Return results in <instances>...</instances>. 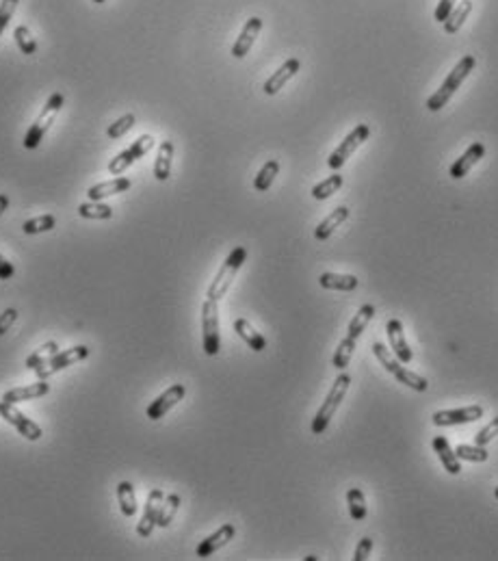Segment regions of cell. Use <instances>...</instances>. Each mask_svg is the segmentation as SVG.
Wrapping results in <instances>:
<instances>
[{
    "instance_id": "34",
    "label": "cell",
    "mask_w": 498,
    "mask_h": 561,
    "mask_svg": "<svg viewBox=\"0 0 498 561\" xmlns=\"http://www.w3.org/2000/svg\"><path fill=\"white\" fill-rule=\"evenodd\" d=\"M355 345H358V338H351V336H347L340 345H338V349H336V354H334V366L338 369V371H344L347 366H349V362H351V356H353V352H355Z\"/></svg>"
},
{
    "instance_id": "20",
    "label": "cell",
    "mask_w": 498,
    "mask_h": 561,
    "mask_svg": "<svg viewBox=\"0 0 498 561\" xmlns=\"http://www.w3.org/2000/svg\"><path fill=\"white\" fill-rule=\"evenodd\" d=\"M50 393V383L40 379L37 383H30V386H24V388H11L5 393L3 401H9V403H22V401H28V399H37V397H44Z\"/></svg>"
},
{
    "instance_id": "9",
    "label": "cell",
    "mask_w": 498,
    "mask_h": 561,
    "mask_svg": "<svg viewBox=\"0 0 498 561\" xmlns=\"http://www.w3.org/2000/svg\"><path fill=\"white\" fill-rule=\"evenodd\" d=\"M87 356H89V349H87L85 345H76V347H72V349H65V352H57L46 364H42L35 373H37L40 379H48V377L57 375L59 371H63V369H67V366H72V364L85 360Z\"/></svg>"
},
{
    "instance_id": "29",
    "label": "cell",
    "mask_w": 498,
    "mask_h": 561,
    "mask_svg": "<svg viewBox=\"0 0 498 561\" xmlns=\"http://www.w3.org/2000/svg\"><path fill=\"white\" fill-rule=\"evenodd\" d=\"M277 173H279V163H277L275 158L267 161V163L260 167L258 176L254 178V189H256L258 193H265V191H269Z\"/></svg>"
},
{
    "instance_id": "27",
    "label": "cell",
    "mask_w": 498,
    "mask_h": 561,
    "mask_svg": "<svg viewBox=\"0 0 498 561\" xmlns=\"http://www.w3.org/2000/svg\"><path fill=\"white\" fill-rule=\"evenodd\" d=\"M373 317H375V306H373V303H364V306L358 310V314H355V317L351 319L349 330H347V336H351V338H360V334L369 328V323H371Z\"/></svg>"
},
{
    "instance_id": "43",
    "label": "cell",
    "mask_w": 498,
    "mask_h": 561,
    "mask_svg": "<svg viewBox=\"0 0 498 561\" xmlns=\"http://www.w3.org/2000/svg\"><path fill=\"white\" fill-rule=\"evenodd\" d=\"M371 550H373V540L371 538H362L358 548H355L353 561H366L371 557Z\"/></svg>"
},
{
    "instance_id": "4",
    "label": "cell",
    "mask_w": 498,
    "mask_h": 561,
    "mask_svg": "<svg viewBox=\"0 0 498 561\" xmlns=\"http://www.w3.org/2000/svg\"><path fill=\"white\" fill-rule=\"evenodd\" d=\"M63 102H65V98H63V93H52L50 98H48V102H46V107L42 109V113L37 115V120H35L33 124H30V128L26 130V134H24V141H22V146L26 148V150H35L37 148L42 141H44V137H46V132H48V128L52 126V122H54V117L59 115V111L63 109Z\"/></svg>"
},
{
    "instance_id": "46",
    "label": "cell",
    "mask_w": 498,
    "mask_h": 561,
    "mask_svg": "<svg viewBox=\"0 0 498 561\" xmlns=\"http://www.w3.org/2000/svg\"><path fill=\"white\" fill-rule=\"evenodd\" d=\"M7 208H9V195L7 193H0V217L5 215Z\"/></svg>"
},
{
    "instance_id": "32",
    "label": "cell",
    "mask_w": 498,
    "mask_h": 561,
    "mask_svg": "<svg viewBox=\"0 0 498 561\" xmlns=\"http://www.w3.org/2000/svg\"><path fill=\"white\" fill-rule=\"evenodd\" d=\"M347 505H349V514L353 520H364L366 518V499L364 492L360 487H351L347 492Z\"/></svg>"
},
{
    "instance_id": "2",
    "label": "cell",
    "mask_w": 498,
    "mask_h": 561,
    "mask_svg": "<svg viewBox=\"0 0 498 561\" xmlns=\"http://www.w3.org/2000/svg\"><path fill=\"white\" fill-rule=\"evenodd\" d=\"M349 386H351V377L347 373H340L334 379V383H332V388H330L323 405L318 407L316 416L312 418V434L314 436H321L330 427V420L334 418L336 410L340 407V403H342V399H344V395L349 391Z\"/></svg>"
},
{
    "instance_id": "8",
    "label": "cell",
    "mask_w": 498,
    "mask_h": 561,
    "mask_svg": "<svg viewBox=\"0 0 498 561\" xmlns=\"http://www.w3.org/2000/svg\"><path fill=\"white\" fill-rule=\"evenodd\" d=\"M154 148V137L152 134H141L137 141H132L130 148H126L124 152H120L111 163H109V171L113 176H122V173L139 158H144L150 150Z\"/></svg>"
},
{
    "instance_id": "39",
    "label": "cell",
    "mask_w": 498,
    "mask_h": 561,
    "mask_svg": "<svg viewBox=\"0 0 498 561\" xmlns=\"http://www.w3.org/2000/svg\"><path fill=\"white\" fill-rule=\"evenodd\" d=\"M134 124H137L134 115L126 113V115H122L120 120H115L109 128H106V134H109V139H122L128 130H132Z\"/></svg>"
},
{
    "instance_id": "47",
    "label": "cell",
    "mask_w": 498,
    "mask_h": 561,
    "mask_svg": "<svg viewBox=\"0 0 498 561\" xmlns=\"http://www.w3.org/2000/svg\"><path fill=\"white\" fill-rule=\"evenodd\" d=\"M91 3H95V5H102V3H106V0H91Z\"/></svg>"
},
{
    "instance_id": "33",
    "label": "cell",
    "mask_w": 498,
    "mask_h": 561,
    "mask_svg": "<svg viewBox=\"0 0 498 561\" xmlns=\"http://www.w3.org/2000/svg\"><path fill=\"white\" fill-rule=\"evenodd\" d=\"M344 178L340 176V173H332L330 178H325L323 183H318L314 189H312V197L314 199H328L332 197L334 193H338V189L342 187Z\"/></svg>"
},
{
    "instance_id": "40",
    "label": "cell",
    "mask_w": 498,
    "mask_h": 561,
    "mask_svg": "<svg viewBox=\"0 0 498 561\" xmlns=\"http://www.w3.org/2000/svg\"><path fill=\"white\" fill-rule=\"evenodd\" d=\"M18 3H20V0H0V35H3L5 28L9 26Z\"/></svg>"
},
{
    "instance_id": "35",
    "label": "cell",
    "mask_w": 498,
    "mask_h": 561,
    "mask_svg": "<svg viewBox=\"0 0 498 561\" xmlns=\"http://www.w3.org/2000/svg\"><path fill=\"white\" fill-rule=\"evenodd\" d=\"M178 507H180V497H178V495H169V497L163 501V505H161L156 527L167 529L169 524H171V520H173V516H175V511H178Z\"/></svg>"
},
{
    "instance_id": "14",
    "label": "cell",
    "mask_w": 498,
    "mask_h": 561,
    "mask_svg": "<svg viewBox=\"0 0 498 561\" xmlns=\"http://www.w3.org/2000/svg\"><path fill=\"white\" fill-rule=\"evenodd\" d=\"M260 30H262V20H260L258 16L249 18V20L243 24V30L238 33V37H236V42H234V46H232V57H234V59H245L247 52L252 50V46H254L256 37L260 35Z\"/></svg>"
},
{
    "instance_id": "5",
    "label": "cell",
    "mask_w": 498,
    "mask_h": 561,
    "mask_svg": "<svg viewBox=\"0 0 498 561\" xmlns=\"http://www.w3.org/2000/svg\"><path fill=\"white\" fill-rule=\"evenodd\" d=\"M373 354L388 373H393L399 379V383H405L407 388H412L416 393H424L427 388H429V381L420 375H416V373H412L410 369H405L403 362H399V358L395 354H390L381 342H373Z\"/></svg>"
},
{
    "instance_id": "15",
    "label": "cell",
    "mask_w": 498,
    "mask_h": 561,
    "mask_svg": "<svg viewBox=\"0 0 498 561\" xmlns=\"http://www.w3.org/2000/svg\"><path fill=\"white\" fill-rule=\"evenodd\" d=\"M386 334H388L390 347H393V354L399 358V362L410 364V362L414 360V352H412L410 345H407V340H405L403 323H401L399 319H390L388 325H386Z\"/></svg>"
},
{
    "instance_id": "26",
    "label": "cell",
    "mask_w": 498,
    "mask_h": 561,
    "mask_svg": "<svg viewBox=\"0 0 498 561\" xmlns=\"http://www.w3.org/2000/svg\"><path fill=\"white\" fill-rule=\"evenodd\" d=\"M171 158H173V144L171 141H163L154 161V178L165 183L171 176Z\"/></svg>"
},
{
    "instance_id": "30",
    "label": "cell",
    "mask_w": 498,
    "mask_h": 561,
    "mask_svg": "<svg viewBox=\"0 0 498 561\" xmlns=\"http://www.w3.org/2000/svg\"><path fill=\"white\" fill-rule=\"evenodd\" d=\"M117 501L122 507V514L132 518L137 514V497H134V485L130 481H122L117 485Z\"/></svg>"
},
{
    "instance_id": "11",
    "label": "cell",
    "mask_w": 498,
    "mask_h": 561,
    "mask_svg": "<svg viewBox=\"0 0 498 561\" xmlns=\"http://www.w3.org/2000/svg\"><path fill=\"white\" fill-rule=\"evenodd\" d=\"M483 416L481 405H468V407H459V410H442L432 416V423L436 427H453V425H466L475 423Z\"/></svg>"
},
{
    "instance_id": "36",
    "label": "cell",
    "mask_w": 498,
    "mask_h": 561,
    "mask_svg": "<svg viewBox=\"0 0 498 561\" xmlns=\"http://www.w3.org/2000/svg\"><path fill=\"white\" fill-rule=\"evenodd\" d=\"M13 40H16V44H18V48H20L22 54H35V52H37V42H35V37H33V33L28 30V26H24V24L16 26Z\"/></svg>"
},
{
    "instance_id": "21",
    "label": "cell",
    "mask_w": 498,
    "mask_h": 561,
    "mask_svg": "<svg viewBox=\"0 0 498 561\" xmlns=\"http://www.w3.org/2000/svg\"><path fill=\"white\" fill-rule=\"evenodd\" d=\"M434 451L438 453V458L448 475H459L461 473V460L455 455V449H451L448 440L444 436L434 438Z\"/></svg>"
},
{
    "instance_id": "37",
    "label": "cell",
    "mask_w": 498,
    "mask_h": 561,
    "mask_svg": "<svg viewBox=\"0 0 498 561\" xmlns=\"http://www.w3.org/2000/svg\"><path fill=\"white\" fill-rule=\"evenodd\" d=\"M455 455L459 460H464V462H487V458H490L487 449L479 446V444H475V446L459 444V446H455Z\"/></svg>"
},
{
    "instance_id": "45",
    "label": "cell",
    "mask_w": 498,
    "mask_h": 561,
    "mask_svg": "<svg viewBox=\"0 0 498 561\" xmlns=\"http://www.w3.org/2000/svg\"><path fill=\"white\" fill-rule=\"evenodd\" d=\"M16 275V267L0 254V279H11Z\"/></svg>"
},
{
    "instance_id": "6",
    "label": "cell",
    "mask_w": 498,
    "mask_h": 561,
    "mask_svg": "<svg viewBox=\"0 0 498 561\" xmlns=\"http://www.w3.org/2000/svg\"><path fill=\"white\" fill-rule=\"evenodd\" d=\"M202 338H204V354L217 356L221 349V336H219V308L217 301L206 297L202 303Z\"/></svg>"
},
{
    "instance_id": "13",
    "label": "cell",
    "mask_w": 498,
    "mask_h": 561,
    "mask_svg": "<svg viewBox=\"0 0 498 561\" xmlns=\"http://www.w3.org/2000/svg\"><path fill=\"white\" fill-rule=\"evenodd\" d=\"M165 501V495L163 490H152L148 495V501H146V509H144V516H141L139 524H137V533L141 538H150L154 527H156V520H158V511H161V505Z\"/></svg>"
},
{
    "instance_id": "10",
    "label": "cell",
    "mask_w": 498,
    "mask_h": 561,
    "mask_svg": "<svg viewBox=\"0 0 498 561\" xmlns=\"http://www.w3.org/2000/svg\"><path fill=\"white\" fill-rule=\"evenodd\" d=\"M0 416H3L7 423H11L18 432H20V436H24L26 440H40L42 436H44V432H42V427L37 425V423H33L30 418H26L18 407H16V403H9V401H0Z\"/></svg>"
},
{
    "instance_id": "41",
    "label": "cell",
    "mask_w": 498,
    "mask_h": 561,
    "mask_svg": "<svg viewBox=\"0 0 498 561\" xmlns=\"http://www.w3.org/2000/svg\"><path fill=\"white\" fill-rule=\"evenodd\" d=\"M498 436V416L492 420V423H487L477 436H475V444H479V446H485L487 442H492L494 438Z\"/></svg>"
},
{
    "instance_id": "38",
    "label": "cell",
    "mask_w": 498,
    "mask_h": 561,
    "mask_svg": "<svg viewBox=\"0 0 498 561\" xmlns=\"http://www.w3.org/2000/svg\"><path fill=\"white\" fill-rule=\"evenodd\" d=\"M57 226V219L54 215H42V217H35V219H28L22 224V230L26 234H40V232H48Z\"/></svg>"
},
{
    "instance_id": "42",
    "label": "cell",
    "mask_w": 498,
    "mask_h": 561,
    "mask_svg": "<svg viewBox=\"0 0 498 561\" xmlns=\"http://www.w3.org/2000/svg\"><path fill=\"white\" fill-rule=\"evenodd\" d=\"M16 319H18V310L16 308H7L3 314H0V336L7 334L11 330V325L16 323Z\"/></svg>"
},
{
    "instance_id": "18",
    "label": "cell",
    "mask_w": 498,
    "mask_h": 561,
    "mask_svg": "<svg viewBox=\"0 0 498 561\" xmlns=\"http://www.w3.org/2000/svg\"><path fill=\"white\" fill-rule=\"evenodd\" d=\"M485 156V146L481 144V141H477V144H473L464 154H461L453 165H451V178L453 180H461L464 176H468V171L481 161Z\"/></svg>"
},
{
    "instance_id": "12",
    "label": "cell",
    "mask_w": 498,
    "mask_h": 561,
    "mask_svg": "<svg viewBox=\"0 0 498 561\" xmlns=\"http://www.w3.org/2000/svg\"><path fill=\"white\" fill-rule=\"evenodd\" d=\"M185 395H187L185 383H173V386H169V388H167L158 399H154V401L148 405V410H146L148 418H150V420H161V418L173 407V405H178V403H180V401L185 399Z\"/></svg>"
},
{
    "instance_id": "31",
    "label": "cell",
    "mask_w": 498,
    "mask_h": 561,
    "mask_svg": "<svg viewBox=\"0 0 498 561\" xmlns=\"http://www.w3.org/2000/svg\"><path fill=\"white\" fill-rule=\"evenodd\" d=\"M79 215L83 219H111L113 217V208L109 204L102 202H85L79 206Z\"/></svg>"
},
{
    "instance_id": "44",
    "label": "cell",
    "mask_w": 498,
    "mask_h": 561,
    "mask_svg": "<svg viewBox=\"0 0 498 561\" xmlns=\"http://www.w3.org/2000/svg\"><path fill=\"white\" fill-rule=\"evenodd\" d=\"M455 5H457V0H440L438 7H436V11H434V18H436L438 22H444L446 16L451 13V9H453Z\"/></svg>"
},
{
    "instance_id": "28",
    "label": "cell",
    "mask_w": 498,
    "mask_h": 561,
    "mask_svg": "<svg viewBox=\"0 0 498 561\" xmlns=\"http://www.w3.org/2000/svg\"><path fill=\"white\" fill-rule=\"evenodd\" d=\"M57 352H59V345H57L54 340H48L46 345H42L40 349H35V352L26 358L24 366H26L28 371H37V369H40L42 364H46Z\"/></svg>"
},
{
    "instance_id": "17",
    "label": "cell",
    "mask_w": 498,
    "mask_h": 561,
    "mask_svg": "<svg viewBox=\"0 0 498 561\" xmlns=\"http://www.w3.org/2000/svg\"><path fill=\"white\" fill-rule=\"evenodd\" d=\"M299 67H301V61H299V59H289V61H284L282 67L277 69V72H273V74L265 81L262 91H265L267 96H275L279 89H284V85H286V83L299 72Z\"/></svg>"
},
{
    "instance_id": "19",
    "label": "cell",
    "mask_w": 498,
    "mask_h": 561,
    "mask_svg": "<svg viewBox=\"0 0 498 561\" xmlns=\"http://www.w3.org/2000/svg\"><path fill=\"white\" fill-rule=\"evenodd\" d=\"M349 213L351 210L347 208V206H338L336 210H332V213L316 226V230H314V238L316 241H328L334 232H336V228L338 226H342L347 219H349Z\"/></svg>"
},
{
    "instance_id": "7",
    "label": "cell",
    "mask_w": 498,
    "mask_h": 561,
    "mask_svg": "<svg viewBox=\"0 0 498 561\" xmlns=\"http://www.w3.org/2000/svg\"><path fill=\"white\" fill-rule=\"evenodd\" d=\"M369 134H371V128L366 126V124H358L355 126L342 141H340V146L330 154V158H328V165H330V169H334V171H338L344 163H347V158H351L353 156V152L358 150L366 139H369Z\"/></svg>"
},
{
    "instance_id": "23",
    "label": "cell",
    "mask_w": 498,
    "mask_h": 561,
    "mask_svg": "<svg viewBox=\"0 0 498 561\" xmlns=\"http://www.w3.org/2000/svg\"><path fill=\"white\" fill-rule=\"evenodd\" d=\"M470 11H473V0H457V5L451 9V13H448L446 20L442 22L444 33H448V35L459 33V28L466 24Z\"/></svg>"
},
{
    "instance_id": "24",
    "label": "cell",
    "mask_w": 498,
    "mask_h": 561,
    "mask_svg": "<svg viewBox=\"0 0 498 561\" xmlns=\"http://www.w3.org/2000/svg\"><path fill=\"white\" fill-rule=\"evenodd\" d=\"M318 284L328 291H342V293H351L358 289L360 279L355 275H344V273H323L318 277Z\"/></svg>"
},
{
    "instance_id": "1",
    "label": "cell",
    "mask_w": 498,
    "mask_h": 561,
    "mask_svg": "<svg viewBox=\"0 0 498 561\" xmlns=\"http://www.w3.org/2000/svg\"><path fill=\"white\" fill-rule=\"evenodd\" d=\"M475 65H477V59H475L473 54H464V57H461V59L457 61V65L451 69V74H448V76L444 79V83L440 85V89H436L434 96H429V100H427L424 107L429 109L432 113H438L440 109H444L446 104H448V100L455 96V91L461 87V83H464V81L470 76V72L475 69Z\"/></svg>"
},
{
    "instance_id": "48",
    "label": "cell",
    "mask_w": 498,
    "mask_h": 561,
    "mask_svg": "<svg viewBox=\"0 0 498 561\" xmlns=\"http://www.w3.org/2000/svg\"><path fill=\"white\" fill-rule=\"evenodd\" d=\"M494 497H496V499H498V487H496V490H494Z\"/></svg>"
},
{
    "instance_id": "22",
    "label": "cell",
    "mask_w": 498,
    "mask_h": 561,
    "mask_svg": "<svg viewBox=\"0 0 498 561\" xmlns=\"http://www.w3.org/2000/svg\"><path fill=\"white\" fill-rule=\"evenodd\" d=\"M130 187H132V180H130V178H113V180H106V183H98V185H93V187L87 191V195H89V199H93V202H100V199H104V197H111V195L124 193V191H128Z\"/></svg>"
},
{
    "instance_id": "16",
    "label": "cell",
    "mask_w": 498,
    "mask_h": 561,
    "mask_svg": "<svg viewBox=\"0 0 498 561\" xmlns=\"http://www.w3.org/2000/svg\"><path fill=\"white\" fill-rule=\"evenodd\" d=\"M234 533H236V529H234V524H230V522H226V524H221V527L212 533V536H208L206 540H202L199 542V546H197V550H195V555L197 557H202V559H206V557H210V555H215L219 548H224L232 538H234Z\"/></svg>"
},
{
    "instance_id": "25",
    "label": "cell",
    "mask_w": 498,
    "mask_h": 561,
    "mask_svg": "<svg viewBox=\"0 0 498 561\" xmlns=\"http://www.w3.org/2000/svg\"><path fill=\"white\" fill-rule=\"evenodd\" d=\"M234 332L247 342L249 349H254V352L260 354V352H265V349H267V338L260 332H256L254 325L249 323L247 319H236L234 321Z\"/></svg>"
},
{
    "instance_id": "3",
    "label": "cell",
    "mask_w": 498,
    "mask_h": 561,
    "mask_svg": "<svg viewBox=\"0 0 498 561\" xmlns=\"http://www.w3.org/2000/svg\"><path fill=\"white\" fill-rule=\"evenodd\" d=\"M245 260H247V250L243 248V245H238V248H234V250L230 252V256H228L226 262L221 265L219 273H217L215 279H212V282H210L206 297L212 299V301L224 299L226 293L230 291V287H232V282H234V277H236V273H238V269L243 267Z\"/></svg>"
}]
</instances>
